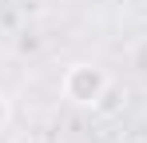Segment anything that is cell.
<instances>
[{"label":"cell","mask_w":147,"mask_h":143,"mask_svg":"<svg viewBox=\"0 0 147 143\" xmlns=\"http://www.w3.org/2000/svg\"><path fill=\"white\" fill-rule=\"evenodd\" d=\"M107 92V76L92 64H72L68 76H64V95L72 103H99Z\"/></svg>","instance_id":"cell-1"},{"label":"cell","mask_w":147,"mask_h":143,"mask_svg":"<svg viewBox=\"0 0 147 143\" xmlns=\"http://www.w3.org/2000/svg\"><path fill=\"white\" fill-rule=\"evenodd\" d=\"M4 123H8V99L0 95V127H4Z\"/></svg>","instance_id":"cell-2"}]
</instances>
